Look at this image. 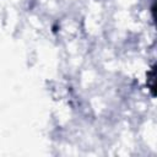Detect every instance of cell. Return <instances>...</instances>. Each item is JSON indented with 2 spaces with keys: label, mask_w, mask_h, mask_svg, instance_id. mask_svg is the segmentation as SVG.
Listing matches in <instances>:
<instances>
[{
  "label": "cell",
  "mask_w": 157,
  "mask_h": 157,
  "mask_svg": "<svg viewBox=\"0 0 157 157\" xmlns=\"http://www.w3.org/2000/svg\"><path fill=\"white\" fill-rule=\"evenodd\" d=\"M147 82H150V90L152 91V94L155 96V66L150 70V72L147 74Z\"/></svg>",
  "instance_id": "cell-1"
}]
</instances>
